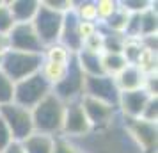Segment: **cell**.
<instances>
[{
	"label": "cell",
	"instance_id": "6da1fadb",
	"mask_svg": "<svg viewBox=\"0 0 158 153\" xmlns=\"http://www.w3.org/2000/svg\"><path fill=\"white\" fill-rule=\"evenodd\" d=\"M64 109H66V103L62 100H59L53 93H50L46 98H43L34 109L30 110L32 123H34V132L46 134V135H52V137H59L60 130H62Z\"/></svg>",
	"mask_w": 158,
	"mask_h": 153
},
{
	"label": "cell",
	"instance_id": "7a4b0ae2",
	"mask_svg": "<svg viewBox=\"0 0 158 153\" xmlns=\"http://www.w3.org/2000/svg\"><path fill=\"white\" fill-rule=\"evenodd\" d=\"M41 64H43V55L41 53L9 50L2 55L0 71L6 73L13 82H18L37 73L41 70Z\"/></svg>",
	"mask_w": 158,
	"mask_h": 153
},
{
	"label": "cell",
	"instance_id": "3957f363",
	"mask_svg": "<svg viewBox=\"0 0 158 153\" xmlns=\"http://www.w3.org/2000/svg\"><path fill=\"white\" fill-rule=\"evenodd\" d=\"M52 93V86L46 82L41 71L30 75L23 80L15 82V103L32 110L43 98Z\"/></svg>",
	"mask_w": 158,
	"mask_h": 153
},
{
	"label": "cell",
	"instance_id": "277c9868",
	"mask_svg": "<svg viewBox=\"0 0 158 153\" xmlns=\"http://www.w3.org/2000/svg\"><path fill=\"white\" fill-rule=\"evenodd\" d=\"M62 18H64V15L48 9L43 2L39 4V9L30 23H32V27H34L37 37L43 43L44 48L59 43V36H60V29H62Z\"/></svg>",
	"mask_w": 158,
	"mask_h": 153
},
{
	"label": "cell",
	"instance_id": "5b68a950",
	"mask_svg": "<svg viewBox=\"0 0 158 153\" xmlns=\"http://www.w3.org/2000/svg\"><path fill=\"white\" fill-rule=\"evenodd\" d=\"M0 117L7 125L11 130V135L16 142H22L34 134V123H32V114L29 109L16 105L15 102L0 107Z\"/></svg>",
	"mask_w": 158,
	"mask_h": 153
},
{
	"label": "cell",
	"instance_id": "8992f818",
	"mask_svg": "<svg viewBox=\"0 0 158 153\" xmlns=\"http://www.w3.org/2000/svg\"><path fill=\"white\" fill-rule=\"evenodd\" d=\"M84 80H85V75L82 73V70L77 64V59L73 55V59L68 64L66 77L59 82L57 86L52 87V93L57 96L59 100H62L64 103L78 102L84 96Z\"/></svg>",
	"mask_w": 158,
	"mask_h": 153
},
{
	"label": "cell",
	"instance_id": "52a82bcc",
	"mask_svg": "<svg viewBox=\"0 0 158 153\" xmlns=\"http://www.w3.org/2000/svg\"><path fill=\"white\" fill-rule=\"evenodd\" d=\"M91 132H93V126H91L85 112L82 109L80 100L78 102L66 103L60 135L62 137H68V139H75V137H85Z\"/></svg>",
	"mask_w": 158,
	"mask_h": 153
},
{
	"label": "cell",
	"instance_id": "ba28073f",
	"mask_svg": "<svg viewBox=\"0 0 158 153\" xmlns=\"http://www.w3.org/2000/svg\"><path fill=\"white\" fill-rule=\"evenodd\" d=\"M9 37V50L18 52H29V53H41L43 55L44 46L39 41L36 30L32 23H15L11 32L7 34Z\"/></svg>",
	"mask_w": 158,
	"mask_h": 153
},
{
	"label": "cell",
	"instance_id": "9c48e42d",
	"mask_svg": "<svg viewBox=\"0 0 158 153\" xmlns=\"http://www.w3.org/2000/svg\"><path fill=\"white\" fill-rule=\"evenodd\" d=\"M84 96H91L100 102H105L117 109L119 102V89L115 86L112 77L108 75H96V77H85L84 80Z\"/></svg>",
	"mask_w": 158,
	"mask_h": 153
},
{
	"label": "cell",
	"instance_id": "30bf717a",
	"mask_svg": "<svg viewBox=\"0 0 158 153\" xmlns=\"http://www.w3.org/2000/svg\"><path fill=\"white\" fill-rule=\"evenodd\" d=\"M126 130L135 141V144L140 148L142 153H153L156 150V139H158V128L156 123H149L144 119H128Z\"/></svg>",
	"mask_w": 158,
	"mask_h": 153
},
{
	"label": "cell",
	"instance_id": "8fae6325",
	"mask_svg": "<svg viewBox=\"0 0 158 153\" xmlns=\"http://www.w3.org/2000/svg\"><path fill=\"white\" fill-rule=\"evenodd\" d=\"M80 103H82V109L85 112L89 123L93 126V130L96 128H105L114 121L115 112L117 109L108 105L105 102H100L96 98H91V96H82L80 98Z\"/></svg>",
	"mask_w": 158,
	"mask_h": 153
},
{
	"label": "cell",
	"instance_id": "7c38bea8",
	"mask_svg": "<svg viewBox=\"0 0 158 153\" xmlns=\"http://www.w3.org/2000/svg\"><path fill=\"white\" fill-rule=\"evenodd\" d=\"M149 96L144 89H137V91H126V93H119V102H117V110L121 112L124 119H139L142 116L146 103L149 102Z\"/></svg>",
	"mask_w": 158,
	"mask_h": 153
},
{
	"label": "cell",
	"instance_id": "4fadbf2b",
	"mask_svg": "<svg viewBox=\"0 0 158 153\" xmlns=\"http://www.w3.org/2000/svg\"><path fill=\"white\" fill-rule=\"evenodd\" d=\"M78 16L75 13V9L68 11L62 18V29H60V36H59V43L64 48L71 52L73 55H77L82 50V39L78 34Z\"/></svg>",
	"mask_w": 158,
	"mask_h": 153
},
{
	"label": "cell",
	"instance_id": "5bb4252c",
	"mask_svg": "<svg viewBox=\"0 0 158 153\" xmlns=\"http://www.w3.org/2000/svg\"><path fill=\"white\" fill-rule=\"evenodd\" d=\"M144 79H146V75L135 64H126L124 70H121L114 77V82H115V86H117V89H119V93H126V91L142 89Z\"/></svg>",
	"mask_w": 158,
	"mask_h": 153
},
{
	"label": "cell",
	"instance_id": "9a60e30c",
	"mask_svg": "<svg viewBox=\"0 0 158 153\" xmlns=\"http://www.w3.org/2000/svg\"><path fill=\"white\" fill-rule=\"evenodd\" d=\"M39 4L41 2H37V0H13V2H7L9 11H11L16 23L32 22L37 9H39Z\"/></svg>",
	"mask_w": 158,
	"mask_h": 153
},
{
	"label": "cell",
	"instance_id": "2e32d148",
	"mask_svg": "<svg viewBox=\"0 0 158 153\" xmlns=\"http://www.w3.org/2000/svg\"><path fill=\"white\" fill-rule=\"evenodd\" d=\"M53 142H55V137L34 132L25 141H22V148L25 153H52L53 151Z\"/></svg>",
	"mask_w": 158,
	"mask_h": 153
},
{
	"label": "cell",
	"instance_id": "e0dca14e",
	"mask_svg": "<svg viewBox=\"0 0 158 153\" xmlns=\"http://www.w3.org/2000/svg\"><path fill=\"white\" fill-rule=\"evenodd\" d=\"M77 64L82 70L85 77H96V75H103V68H101V53H93V52L80 50L77 55Z\"/></svg>",
	"mask_w": 158,
	"mask_h": 153
},
{
	"label": "cell",
	"instance_id": "ac0fdd59",
	"mask_svg": "<svg viewBox=\"0 0 158 153\" xmlns=\"http://www.w3.org/2000/svg\"><path fill=\"white\" fill-rule=\"evenodd\" d=\"M156 4L151 2L148 9H144L142 13H139V32L140 37L146 36H156L158 30V16H156Z\"/></svg>",
	"mask_w": 158,
	"mask_h": 153
},
{
	"label": "cell",
	"instance_id": "d6986e66",
	"mask_svg": "<svg viewBox=\"0 0 158 153\" xmlns=\"http://www.w3.org/2000/svg\"><path fill=\"white\" fill-rule=\"evenodd\" d=\"M68 64H69V62H68ZM68 64L52 62V61H44L43 59V64H41V70H39V71H41V75L46 79V82L53 87V86H57L59 82L66 77V73H68Z\"/></svg>",
	"mask_w": 158,
	"mask_h": 153
},
{
	"label": "cell",
	"instance_id": "ffe728a7",
	"mask_svg": "<svg viewBox=\"0 0 158 153\" xmlns=\"http://www.w3.org/2000/svg\"><path fill=\"white\" fill-rule=\"evenodd\" d=\"M126 64H128V62H126V59L123 57V53H101L103 75H108V77L114 79L121 70H124Z\"/></svg>",
	"mask_w": 158,
	"mask_h": 153
},
{
	"label": "cell",
	"instance_id": "44dd1931",
	"mask_svg": "<svg viewBox=\"0 0 158 153\" xmlns=\"http://www.w3.org/2000/svg\"><path fill=\"white\" fill-rule=\"evenodd\" d=\"M135 66L144 73V75H153L156 73L158 68V57H156V50H149V48H144L140 50L139 57L135 61Z\"/></svg>",
	"mask_w": 158,
	"mask_h": 153
},
{
	"label": "cell",
	"instance_id": "7402d4cb",
	"mask_svg": "<svg viewBox=\"0 0 158 153\" xmlns=\"http://www.w3.org/2000/svg\"><path fill=\"white\" fill-rule=\"evenodd\" d=\"M73 53L68 48H64L60 43H55V45H50L46 46L43 52V59L44 61H52V62H60V64H68L71 61Z\"/></svg>",
	"mask_w": 158,
	"mask_h": 153
},
{
	"label": "cell",
	"instance_id": "603a6c76",
	"mask_svg": "<svg viewBox=\"0 0 158 153\" xmlns=\"http://www.w3.org/2000/svg\"><path fill=\"white\" fill-rule=\"evenodd\" d=\"M73 9L78 16L80 22H93L98 23V15H96V2H73Z\"/></svg>",
	"mask_w": 158,
	"mask_h": 153
},
{
	"label": "cell",
	"instance_id": "cb8c5ba5",
	"mask_svg": "<svg viewBox=\"0 0 158 153\" xmlns=\"http://www.w3.org/2000/svg\"><path fill=\"white\" fill-rule=\"evenodd\" d=\"M15 102V82L0 71V107Z\"/></svg>",
	"mask_w": 158,
	"mask_h": 153
},
{
	"label": "cell",
	"instance_id": "d4e9b609",
	"mask_svg": "<svg viewBox=\"0 0 158 153\" xmlns=\"http://www.w3.org/2000/svg\"><path fill=\"white\" fill-rule=\"evenodd\" d=\"M142 50V43L140 39H135V37H124V45H123V57L126 59L128 64H135L139 53Z\"/></svg>",
	"mask_w": 158,
	"mask_h": 153
},
{
	"label": "cell",
	"instance_id": "484cf974",
	"mask_svg": "<svg viewBox=\"0 0 158 153\" xmlns=\"http://www.w3.org/2000/svg\"><path fill=\"white\" fill-rule=\"evenodd\" d=\"M119 7V2L114 0H98L96 2V15H98V23H103L114 15Z\"/></svg>",
	"mask_w": 158,
	"mask_h": 153
},
{
	"label": "cell",
	"instance_id": "4316f807",
	"mask_svg": "<svg viewBox=\"0 0 158 153\" xmlns=\"http://www.w3.org/2000/svg\"><path fill=\"white\" fill-rule=\"evenodd\" d=\"M15 23L16 22L9 11L7 2H0V34H9Z\"/></svg>",
	"mask_w": 158,
	"mask_h": 153
},
{
	"label": "cell",
	"instance_id": "83f0119b",
	"mask_svg": "<svg viewBox=\"0 0 158 153\" xmlns=\"http://www.w3.org/2000/svg\"><path fill=\"white\" fill-rule=\"evenodd\" d=\"M52 153H84V151H82L75 142H73L71 139L59 135V137H55V142H53V151H52Z\"/></svg>",
	"mask_w": 158,
	"mask_h": 153
},
{
	"label": "cell",
	"instance_id": "f1b7e54d",
	"mask_svg": "<svg viewBox=\"0 0 158 153\" xmlns=\"http://www.w3.org/2000/svg\"><path fill=\"white\" fill-rule=\"evenodd\" d=\"M82 50L93 52V53H103V36L100 32V27H98V32L94 36L87 37L85 41L82 43Z\"/></svg>",
	"mask_w": 158,
	"mask_h": 153
},
{
	"label": "cell",
	"instance_id": "f546056e",
	"mask_svg": "<svg viewBox=\"0 0 158 153\" xmlns=\"http://www.w3.org/2000/svg\"><path fill=\"white\" fill-rule=\"evenodd\" d=\"M140 119L149 121V123H156V119H158V98H156V96L149 98V102L146 103Z\"/></svg>",
	"mask_w": 158,
	"mask_h": 153
},
{
	"label": "cell",
	"instance_id": "4dcf8cb0",
	"mask_svg": "<svg viewBox=\"0 0 158 153\" xmlns=\"http://www.w3.org/2000/svg\"><path fill=\"white\" fill-rule=\"evenodd\" d=\"M151 6V2H140V0H126V2H119V7L124 11H128L130 15H139L144 9H148Z\"/></svg>",
	"mask_w": 158,
	"mask_h": 153
},
{
	"label": "cell",
	"instance_id": "1f68e13d",
	"mask_svg": "<svg viewBox=\"0 0 158 153\" xmlns=\"http://www.w3.org/2000/svg\"><path fill=\"white\" fill-rule=\"evenodd\" d=\"M43 4L48 9L55 11V13H60V15H66L68 11L73 9V2H69V0H46Z\"/></svg>",
	"mask_w": 158,
	"mask_h": 153
},
{
	"label": "cell",
	"instance_id": "d6a6232c",
	"mask_svg": "<svg viewBox=\"0 0 158 153\" xmlns=\"http://www.w3.org/2000/svg\"><path fill=\"white\" fill-rule=\"evenodd\" d=\"M96 32H98V23H93V22H80L78 23V34H80L82 43L85 41L87 37L94 36Z\"/></svg>",
	"mask_w": 158,
	"mask_h": 153
},
{
	"label": "cell",
	"instance_id": "836d02e7",
	"mask_svg": "<svg viewBox=\"0 0 158 153\" xmlns=\"http://www.w3.org/2000/svg\"><path fill=\"white\" fill-rule=\"evenodd\" d=\"M11 142H15V139L11 135V130L7 128V125L4 123V119L0 117V151L6 150Z\"/></svg>",
	"mask_w": 158,
	"mask_h": 153
},
{
	"label": "cell",
	"instance_id": "e575fe53",
	"mask_svg": "<svg viewBox=\"0 0 158 153\" xmlns=\"http://www.w3.org/2000/svg\"><path fill=\"white\" fill-rule=\"evenodd\" d=\"M142 89L148 93L149 96H156L158 93V80H156V73H153V75H146V79H144V86Z\"/></svg>",
	"mask_w": 158,
	"mask_h": 153
},
{
	"label": "cell",
	"instance_id": "d590c367",
	"mask_svg": "<svg viewBox=\"0 0 158 153\" xmlns=\"http://www.w3.org/2000/svg\"><path fill=\"white\" fill-rule=\"evenodd\" d=\"M0 153H25L23 151V148H22V142H11V144L6 148V150H2Z\"/></svg>",
	"mask_w": 158,
	"mask_h": 153
},
{
	"label": "cell",
	"instance_id": "8d00e7d4",
	"mask_svg": "<svg viewBox=\"0 0 158 153\" xmlns=\"http://www.w3.org/2000/svg\"><path fill=\"white\" fill-rule=\"evenodd\" d=\"M6 52H9V37L7 34H0V57Z\"/></svg>",
	"mask_w": 158,
	"mask_h": 153
},
{
	"label": "cell",
	"instance_id": "74e56055",
	"mask_svg": "<svg viewBox=\"0 0 158 153\" xmlns=\"http://www.w3.org/2000/svg\"><path fill=\"white\" fill-rule=\"evenodd\" d=\"M0 64H2V57H0Z\"/></svg>",
	"mask_w": 158,
	"mask_h": 153
}]
</instances>
